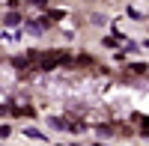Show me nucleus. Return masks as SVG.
Wrapping results in <instances>:
<instances>
[{
	"instance_id": "nucleus-1",
	"label": "nucleus",
	"mask_w": 149,
	"mask_h": 146,
	"mask_svg": "<svg viewBox=\"0 0 149 146\" xmlns=\"http://www.w3.org/2000/svg\"><path fill=\"white\" fill-rule=\"evenodd\" d=\"M63 54L66 51H42L39 60H36V69H39V72H51L57 66H63Z\"/></svg>"
},
{
	"instance_id": "nucleus-2",
	"label": "nucleus",
	"mask_w": 149,
	"mask_h": 146,
	"mask_svg": "<svg viewBox=\"0 0 149 146\" xmlns=\"http://www.w3.org/2000/svg\"><path fill=\"white\" fill-rule=\"evenodd\" d=\"M24 27L39 36V33H45L48 27H51V21H48V18H27V21H24Z\"/></svg>"
},
{
	"instance_id": "nucleus-3",
	"label": "nucleus",
	"mask_w": 149,
	"mask_h": 146,
	"mask_svg": "<svg viewBox=\"0 0 149 146\" xmlns=\"http://www.w3.org/2000/svg\"><path fill=\"white\" fill-rule=\"evenodd\" d=\"M122 72H125V75H149V66L146 63H125Z\"/></svg>"
},
{
	"instance_id": "nucleus-4",
	"label": "nucleus",
	"mask_w": 149,
	"mask_h": 146,
	"mask_svg": "<svg viewBox=\"0 0 149 146\" xmlns=\"http://www.w3.org/2000/svg\"><path fill=\"white\" fill-rule=\"evenodd\" d=\"M48 128H54V131H66V128H69V119H66V116H48Z\"/></svg>"
},
{
	"instance_id": "nucleus-5",
	"label": "nucleus",
	"mask_w": 149,
	"mask_h": 146,
	"mask_svg": "<svg viewBox=\"0 0 149 146\" xmlns=\"http://www.w3.org/2000/svg\"><path fill=\"white\" fill-rule=\"evenodd\" d=\"M24 18H21V12H6V15H3V24H6V27H15V24H21Z\"/></svg>"
},
{
	"instance_id": "nucleus-6",
	"label": "nucleus",
	"mask_w": 149,
	"mask_h": 146,
	"mask_svg": "<svg viewBox=\"0 0 149 146\" xmlns=\"http://www.w3.org/2000/svg\"><path fill=\"white\" fill-rule=\"evenodd\" d=\"M95 131H98V137H110V134H113V125L102 122V125H95Z\"/></svg>"
},
{
	"instance_id": "nucleus-7",
	"label": "nucleus",
	"mask_w": 149,
	"mask_h": 146,
	"mask_svg": "<svg viewBox=\"0 0 149 146\" xmlns=\"http://www.w3.org/2000/svg\"><path fill=\"white\" fill-rule=\"evenodd\" d=\"M15 3H27V6H36V9H48V0H15Z\"/></svg>"
},
{
	"instance_id": "nucleus-8",
	"label": "nucleus",
	"mask_w": 149,
	"mask_h": 146,
	"mask_svg": "<svg viewBox=\"0 0 149 146\" xmlns=\"http://www.w3.org/2000/svg\"><path fill=\"white\" fill-rule=\"evenodd\" d=\"M66 18V9H54V12H48V21H63Z\"/></svg>"
},
{
	"instance_id": "nucleus-9",
	"label": "nucleus",
	"mask_w": 149,
	"mask_h": 146,
	"mask_svg": "<svg viewBox=\"0 0 149 146\" xmlns=\"http://www.w3.org/2000/svg\"><path fill=\"white\" fill-rule=\"evenodd\" d=\"M24 134H27V137H33V140H48L42 131H36V128H24Z\"/></svg>"
},
{
	"instance_id": "nucleus-10",
	"label": "nucleus",
	"mask_w": 149,
	"mask_h": 146,
	"mask_svg": "<svg viewBox=\"0 0 149 146\" xmlns=\"http://www.w3.org/2000/svg\"><path fill=\"white\" fill-rule=\"evenodd\" d=\"M131 119L137 125H143V128H149V116H143V113H131Z\"/></svg>"
},
{
	"instance_id": "nucleus-11",
	"label": "nucleus",
	"mask_w": 149,
	"mask_h": 146,
	"mask_svg": "<svg viewBox=\"0 0 149 146\" xmlns=\"http://www.w3.org/2000/svg\"><path fill=\"white\" fill-rule=\"evenodd\" d=\"M9 131H12L9 125H0V137H9Z\"/></svg>"
},
{
	"instance_id": "nucleus-12",
	"label": "nucleus",
	"mask_w": 149,
	"mask_h": 146,
	"mask_svg": "<svg viewBox=\"0 0 149 146\" xmlns=\"http://www.w3.org/2000/svg\"><path fill=\"white\" fill-rule=\"evenodd\" d=\"M143 45H146V48H149V39H146V42H143Z\"/></svg>"
},
{
	"instance_id": "nucleus-13",
	"label": "nucleus",
	"mask_w": 149,
	"mask_h": 146,
	"mask_svg": "<svg viewBox=\"0 0 149 146\" xmlns=\"http://www.w3.org/2000/svg\"><path fill=\"white\" fill-rule=\"evenodd\" d=\"M95 146H104V143H95Z\"/></svg>"
}]
</instances>
